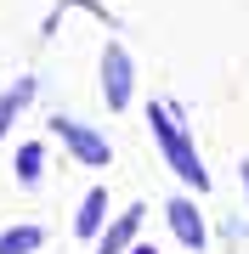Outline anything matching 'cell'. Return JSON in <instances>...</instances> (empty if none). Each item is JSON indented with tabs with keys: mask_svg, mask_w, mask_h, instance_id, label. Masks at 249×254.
<instances>
[{
	"mask_svg": "<svg viewBox=\"0 0 249 254\" xmlns=\"http://www.w3.org/2000/svg\"><path fill=\"white\" fill-rule=\"evenodd\" d=\"M148 125H153V141L165 147L170 170L181 175L187 187H210V170H204V164H198V153H193V141L181 136V125H175V113L165 108V102H153V108H148Z\"/></svg>",
	"mask_w": 249,
	"mask_h": 254,
	"instance_id": "obj_1",
	"label": "cell"
},
{
	"mask_svg": "<svg viewBox=\"0 0 249 254\" xmlns=\"http://www.w3.org/2000/svg\"><path fill=\"white\" fill-rule=\"evenodd\" d=\"M102 96H108L113 113L130 102V57H125V46H108V51H102Z\"/></svg>",
	"mask_w": 249,
	"mask_h": 254,
	"instance_id": "obj_2",
	"label": "cell"
},
{
	"mask_svg": "<svg viewBox=\"0 0 249 254\" xmlns=\"http://www.w3.org/2000/svg\"><path fill=\"white\" fill-rule=\"evenodd\" d=\"M57 136L74 147V153H80L85 164H108V141H102L91 125H80V119H57Z\"/></svg>",
	"mask_w": 249,
	"mask_h": 254,
	"instance_id": "obj_3",
	"label": "cell"
},
{
	"mask_svg": "<svg viewBox=\"0 0 249 254\" xmlns=\"http://www.w3.org/2000/svg\"><path fill=\"white\" fill-rule=\"evenodd\" d=\"M170 232L181 237L187 249H204V243H210V232H204V215H198L187 198H170Z\"/></svg>",
	"mask_w": 249,
	"mask_h": 254,
	"instance_id": "obj_4",
	"label": "cell"
},
{
	"mask_svg": "<svg viewBox=\"0 0 249 254\" xmlns=\"http://www.w3.org/2000/svg\"><path fill=\"white\" fill-rule=\"evenodd\" d=\"M136 226H142V203H136V209H125V215L113 220L108 232H102L96 254H125V243H130V237H136Z\"/></svg>",
	"mask_w": 249,
	"mask_h": 254,
	"instance_id": "obj_5",
	"label": "cell"
},
{
	"mask_svg": "<svg viewBox=\"0 0 249 254\" xmlns=\"http://www.w3.org/2000/svg\"><path fill=\"white\" fill-rule=\"evenodd\" d=\"M28 102H34V79H11V85H6V96H0V136L11 130V119H17Z\"/></svg>",
	"mask_w": 249,
	"mask_h": 254,
	"instance_id": "obj_6",
	"label": "cell"
},
{
	"mask_svg": "<svg viewBox=\"0 0 249 254\" xmlns=\"http://www.w3.org/2000/svg\"><path fill=\"white\" fill-rule=\"evenodd\" d=\"M102 220H108V192H85V203H80V237H96L102 232Z\"/></svg>",
	"mask_w": 249,
	"mask_h": 254,
	"instance_id": "obj_7",
	"label": "cell"
},
{
	"mask_svg": "<svg viewBox=\"0 0 249 254\" xmlns=\"http://www.w3.org/2000/svg\"><path fill=\"white\" fill-rule=\"evenodd\" d=\"M40 243H46L40 226H11V232H0V254H34Z\"/></svg>",
	"mask_w": 249,
	"mask_h": 254,
	"instance_id": "obj_8",
	"label": "cell"
},
{
	"mask_svg": "<svg viewBox=\"0 0 249 254\" xmlns=\"http://www.w3.org/2000/svg\"><path fill=\"white\" fill-rule=\"evenodd\" d=\"M17 175H23V181H28V187H34V181H40V141H28V147H23V153H17Z\"/></svg>",
	"mask_w": 249,
	"mask_h": 254,
	"instance_id": "obj_9",
	"label": "cell"
},
{
	"mask_svg": "<svg viewBox=\"0 0 249 254\" xmlns=\"http://www.w3.org/2000/svg\"><path fill=\"white\" fill-rule=\"evenodd\" d=\"M244 192H249V164H244Z\"/></svg>",
	"mask_w": 249,
	"mask_h": 254,
	"instance_id": "obj_10",
	"label": "cell"
},
{
	"mask_svg": "<svg viewBox=\"0 0 249 254\" xmlns=\"http://www.w3.org/2000/svg\"><path fill=\"white\" fill-rule=\"evenodd\" d=\"M136 254H153V249H136Z\"/></svg>",
	"mask_w": 249,
	"mask_h": 254,
	"instance_id": "obj_11",
	"label": "cell"
}]
</instances>
